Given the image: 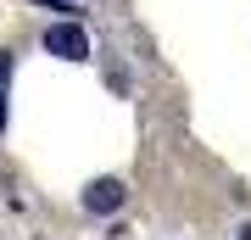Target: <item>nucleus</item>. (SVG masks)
I'll list each match as a JSON object with an SVG mask.
<instances>
[{
	"label": "nucleus",
	"mask_w": 251,
	"mask_h": 240,
	"mask_svg": "<svg viewBox=\"0 0 251 240\" xmlns=\"http://www.w3.org/2000/svg\"><path fill=\"white\" fill-rule=\"evenodd\" d=\"M123 201H128V185H123V179H95V185H84V196H78V207L90 218H112Z\"/></svg>",
	"instance_id": "2"
},
{
	"label": "nucleus",
	"mask_w": 251,
	"mask_h": 240,
	"mask_svg": "<svg viewBox=\"0 0 251 240\" xmlns=\"http://www.w3.org/2000/svg\"><path fill=\"white\" fill-rule=\"evenodd\" d=\"M240 240H251V223H246V229H240Z\"/></svg>",
	"instance_id": "5"
},
{
	"label": "nucleus",
	"mask_w": 251,
	"mask_h": 240,
	"mask_svg": "<svg viewBox=\"0 0 251 240\" xmlns=\"http://www.w3.org/2000/svg\"><path fill=\"white\" fill-rule=\"evenodd\" d=\"M45 51L50 56H62V62H90V34H84L78 23H50L45 28Z\"/></svg>",
	"instance_id": "1"
},
{
	"label": "nucleus",
	"mask_w": 251,
	"mask_h": 240,
	"mask_svg": "<svg viewBox=\"0 0 251 240\" xmlns=\"http://www.w3.org/2000/svg\"><path fill=\"white\" fill-rule=\"evenodd\" d=\"M67 6H73V0H67Z\"/></svg>",
	"instance_id": "6"
},
{
	"label": "nucleus",
	"mask_w": 251,
	"mask_h": 240,
	"mask_svg": "<svg viewBox=\"0 0 251 240\" xmlns=\"http://www.w3.org/2000/svg\"><path fill=\"white\" fill-rule=\"evenodd\" d=\"M6 117H11V112H6V89H0V134H6Z\"/></svg>",
	"instance_id": "4"
},
{
	"label": "nucleus",
	"mask_w": 251,
	"mask_h": 240,
	"mask_svg": "<svg viewBox=\"0 0 251 240\" xmlns=\"http://www.w3.org/2000/svg\"><path fill=\"white\" fill-rule=\"evenodd\" d=\"M11 67H17V62H11V51H0V89L11 84Z\"/></svg>",
	"instance_id": "3"
}]
</instances>
